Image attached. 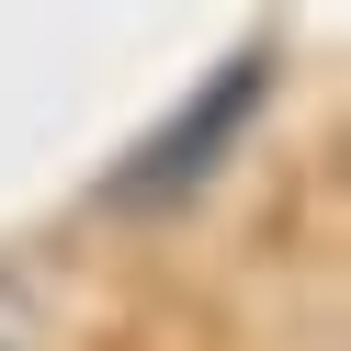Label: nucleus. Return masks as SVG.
<instances>
[{"mask_svg":"<svg viewBox=\"0 0 351 351\" xmlns=\"http://www.w3.org/2000/svg\"><path fill=\"white\" fill-rule=\"evenodd\" d=\"M261 102H272V46H238L227 69H215L204 91H193L182 114H170L159 136H147L136 159L114 170V182H102V204H125V215H147V204H182L193 182H215V170H227V147L261 125Z\"/></svg>","mask_w":351,"mask_h":351,"instance_id":"obj_1","label":"nucleus"}]
</instances>
